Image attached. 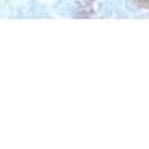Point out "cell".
I'll use <instances>...</instances> for the list:
<instances>
[{
	"mask_svg": "<svg viewBox=\"0 0 149 149\" xmlns=\"http://www.w3.org/2000/svg\"><path fill=\"white\" fill-rule=\"evenodd\" d=\"M134 3H136L138 7H141V8L149 10V0H134Z\"/></svg>",
	"mask_w": 149,
	"mask_h": 149,
	"instance_id": "obj_1",
	"label": "cell"
}]
</instances>
